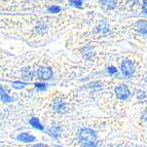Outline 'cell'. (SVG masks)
<instances>
[{
  "label": "cell",
  "mask_w": 147,
  "mask_h": 147,
  "mask_svg": "<svg viewBox=\"0 0 147 147\" xmlns=\"http://www.w3.org/2000/svg\"><path fill=\"white\" fill-rule=\"evenodd\" d=\"M18 140H19V141H22V142L30 143V142L35 141V137L30 135V134H27V133H23V134L18 136Z\"/></svg>",
  "instance_id": "obj_7"
},
{
  "label": "cell",
  "mask_w": 147,
  "mask_h": 147,
  "mask_svg": "<svg viewBox=\"0 0 147 147\" xmlns=\"http://www.w3.org/2000/svg\"><path fill=\"white\" fill-rule=\"evenodd\" d=\"M78 141L84 146H94L97 141V134L92 129H81L78 133Z\"/></svg>",
  "instance_id": "obj_1"
},
{
  "label": "cell",
  "mask_w": 147,
  "mask_h": 147,
  "mask_svg": "<svg viewBox=\"0 0 147 147\" xmlns=\"http://www.w3.org/2000/svg\"><path fill=\"white\" fill-rule=\"evenodd\" d=\"M101 3L104 7L107 8V9H114L117 4V1L116 0H101Z\"/></svg>",
  "instance_id": "obj_8"
},
{
  "label": "cell",
  "mask_w": 147,
  "mask_h": 147,
  "mask_svg": "<svg viewBox=\"0 0 147 147\" xmlns=\"http://www.w3.org/2000/svg\"><path fill=\"white\" fill-rule=\"evenodd\" d=\"M12 86H13V88H25L26 84H24V82H20V81H16V82L12 84Z\"/></svg>",
  "instance_id": "obj_13"
},
{
  "label": "cell",
  "mask_w": 147,
  "mask_h": 147,
  "mask_svg": "<svg viewBox=\"0 0 147 147\" xmlns=\"http://www.w3.org/2000/svg\"><path fill=\"white\" fill-rule=\"evenodd\" d=\"M54 110L56 111V112H65V111L67 110V104L64 102V101H56L54 103Z\"/></svg>",
  "instance_id": "obj_6"
},
{
  "label": "cell",
  "mask_w": 147,
  "mask_h": 147,
  "mask_svg": "<svg viewBox=\"0 0 147 147\" xmlns=\"http://www.w3.org/2000/svg\"><path fill=\"white\" fill-rule=\"evenodd\" d=\"M108 72H109V74H114V73H116V72H117V69H116L115 67L111 66V67H109V68H108Z\"/></svg>",
  "instance_id": "obj_16"
},
{
  "label": "cell",
  "mask_w": 147,
  "mask_h": 147,
  "mask_svg": "<svg viewBox=\"0 0 147 147\" xmlns=\"http://www.w3.org/2000/svg\"><path fill=\"white\" fill-rule=\"evenodd\" d=\"M136 30L140 34L147 36V21H139L136 23Z\"/></svg>",
  "instance_id": "obj_5"
},
{
  "label": "cell",
  "mask_w": 147,
  "mask_h": 147,
  "mask_svg": "<svg viewBox=\"0 0 147 147\" xmlns=\"http://www.w3.org/2000/svg\"><path fill=\"white\" fill-rule=\"evenodd\" d=\"M146 80H147V78H146Z\"/></svg>",
  "instance_id": "obj_19"
},
{
  "label": "cell",
  "mask_w": 147,
  "mask_h": 147,
  "mask_svg": "<svg viewBox=\"0 0 147 147\" xmlns=\"http://www.w3.org/2000/svg\"><path fill=\"white\" fill-rule=\"evenodd\" d=\"M37 30L40 31V33H43L44 30H45V26H44L43 24H39L38 26H37Z\"/></svg>",
  "instance_id": "obj_17"
},
{
  "label": "cell",
  "mask_w": 147,
  "mask_h": 147,
  "mask_svg": "<svg viewBox=\"0 0 147 147\" xmlns=\"http://www.w3.org/2000/svg\"><path fill=\"white\" fill-rule=\"evenodd\" d=\"M0 98H1L2 102H5V103H9L12 101V99L7 95V93L5 92L4 88H0Z\"/></svg>",
  "instance_id": "obj_10"
},
{
  "label": "cell",
  "mask_w": 147,
  "mask_h": 147,
  "mask_svg": "<svg viewBox=\"0 0 147 147\" xmlns=\"http://www.w3.org/2000/svg\"><path fill=\"white\" fill-rule=\"evenodd\" d=\"M142 8L145 13L147 15V0H144V2H143V4H142Z\"/></svg>",
  "instance_id": "obj_18"
},
{
  "label": "cell",
  "mask_w": 147,
  "mask_h": 147,
  "mask_svg": "<svg viewBox=\"0 0 147 147\" xmlns=\"http://www.w3.org/2000/svg\"><path fill=\"white\" fill-rule=\"evenodd\" d=\"M115 95L119 100L125 101L129 99L131 93H130V90H129V88H127V86L121 84V86H117V88H115Z\"/></svg>",
  "instance_id": "obj_3"
},
{
  "label": "cell",
  "mask_w": 147,
  "mask_h": 147,
  "mask_svg": "<svg viewBox=\"0 0 147 147\" xmlns=\"http://www.w3.org/2000/svg\"><path fill=\"white\" fill-rule=\"evenodd\" d=\"M22 77L26 80H31L33 78V71L30 68H24L22 70Z\"/></svg>",
  "instance_id": "obj_9"
},
{
  "label": "cell",
  "mask_w": 147,
  "mask_h": 147,
  "mask_svg": "<svg viewBox=\"0 0 147 147\" xmlns=\"http://www.w3.org/2000/svg\"><path fill=\"white\" fill-rule=\"evenodd\" d=\"M70 5L79 8L82 6V0H70Z\"/></svg>",
  "instance_id": "obj_12"
},
{
  "label": "cell",
  "mask_w": 147,
  "mask_h": 147,
  "mask_svg": "<svg viewBox=\"0 0 147 147\" xmlns=\"http://www.w3.org/2000/svg\"><path fill=\"white\" fill-rule=\"evenodd\" d=\"M121 72L127 78L132 77L133 74L135 73V65H134V63L131 60H125L123 62V64H121Z\"/></svg>",
  "instance_id": "obj_2"
},
{
  "label": "cell",
  "mask_w": 147,
  "mask_h": 147,
  "mask_svg": "<svg viewBox=\"0 0 147 147\" xmlns=\"http://www.w3.org/2000/svg\"><path fill=\"white\" fill-rule=\"evenodd\" d=\"M62 8L60 7V6H51V7L49 8V11L51 12H59L61 11Z\"/></svg>",
  "instance_id": "obj_14"
},
{
  "label": "cell",
  "mask_w": 147,
  "mask_h": 147,
  "mask_svg": "<svg viewBox=\"0 0 147 147\" xmlns=\"http://www.w3.org/2000/svg\"><path fill=\"white\" fill-rule=\"evenodd\" d=\"M37 75L41 80H47L53 76V70L49 67H41L38 69Z\"/></svg>",
  "instance_id": "obj_4"
},
{
  "label": "cell",
  "mask_w": 147,
  "mask_h": 147,
  "mask_svg": "<svg viewBox=\"0 0 147 147\" xmlns=\"http://www.w3.org/2000/svg\"><path fill=\"white\" fill-rule=\"evenodd\" d=\"M35 86H36L39 91H43V90H45V88H47V84H35Z\"/></svg>",
  "instance_id": "obj_15"
},
{
  "label": "cell",
  "mask_w": 147,
  "mask_h": 147,
  "mask_svg": "<svg viewBox=\"0 0 147 147\" xmlns=\"http://www.w3.org/2000/svg\"><path fill=\"white\" fill-rule=\"evenodd\" d=\"M30 125H32V127H36V129H38V130H40V131H42L43 130V127L41 125V123H39V119L38 118H31L30 119Z\"/></svg>",
  "instance_id": "obj_11"
},
{
  "label": "cell",
  "mask_w": 147,
  "mask_h": 147,
  "mask_svg": "<svg viewBox=\"0 0 147 147\" xmlns=\"http://www.w3.org/2000/svg\"><path fill=\"white\" fill-rule=\"evenodd\" d=\"M60 1H61V0H60Z\"/></svg>",
  "instance_id": "obj_20"
}]
</instances>
